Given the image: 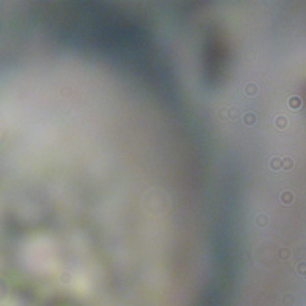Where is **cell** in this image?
Listing matches in <instances>:
<instances>
[{
  "mask_svg": "<svg viewBox=\"0 0 306 306\" xmlns=\"http://www.w3.org/2000/svg\"><path fill=\"white\" fill-rule=\"evenodd\" d=\"M289 106H291L292 109H299V107H300V100H299V98H291Z\"/></svg>",
  "mask_w": 306,
  "mask_h": 306,
  "instance_id": "cell-1",
  "label": "cell"
}]
</instances>
